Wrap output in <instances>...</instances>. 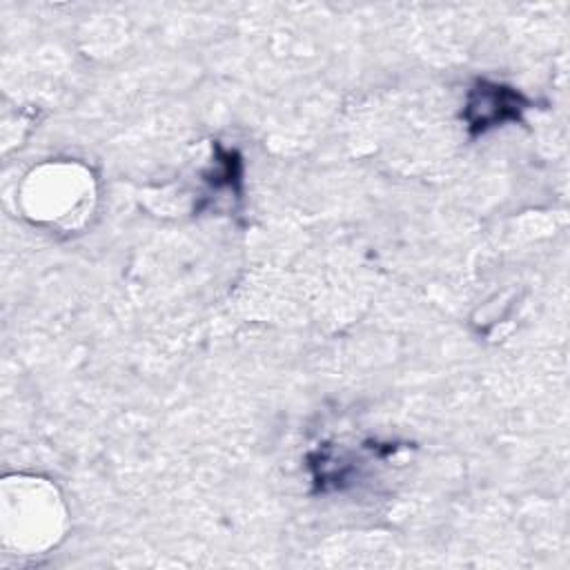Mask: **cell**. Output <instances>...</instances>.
I'll use <instances>...</instances> for the list:
<instances>
[{"mask_svg": "<svg viewBox=\"0 0 570 570\" xmlns=\"http://www.w3.org/2000/svg\"><path fill=\"white\" fill-rule=\"evenodd\" d=\"M525 107H528L525 98L512 87L479 80L470 89L468 105H465V120L470 129L476 134L494 125H501L505 120H519Z\"/></svg>", "mask_w": 570, "mask_h": 570, "instance_id": "1", "label": "cell"}]
</instances>
